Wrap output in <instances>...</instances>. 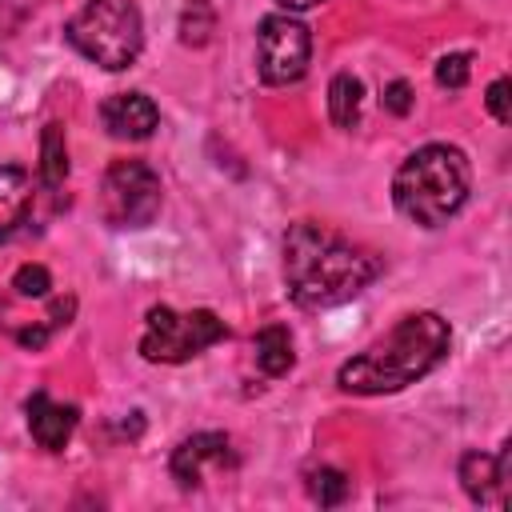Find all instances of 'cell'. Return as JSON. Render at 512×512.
I'll use <instances>...</instances> for the list:
<instances>
[{"label": "cell", "instance_id": "9a60e30c", "mask_svg": "<svg viewBox=\"0 0 512 512\" xmlns=\"http://www.w3.org/2000/svg\"><path fill=\"white\" fill-rule=\"evenodd\" d=\"M68 176V140H64V124H44V136H40V180L48 188L64 184Z\"/></svg>", "mask_w": 512, "mask_h": 512}, {"label": "cell", "instance_id": "8992f818", "mask_svg": "<svg viewBox=\"0 0 512 512\" xmlns=\"http://www.w3.org/2000/svg\"><path fill=\"white\" fill-rule=\"evenodd\" d=\"M164 204V188L152 164L116 160L100 184V212L112 228H148Z\"/></svg>", "mask_w": 512, "mask_h": 512}, {"label": "cell", "instance_id": "8fae6325", "mask_svg": "<svg viewBox=\"0 0 512 512\" xmlns=\"http://www.w3.org/2000/svg\"><path fill=\"white\" fill-rule=\"evenodd\" d=\"M24 412H28L32 440L40 448H48V452H60L72 440V432H76V408L72 404H56L48 392H32Z\"/></svg>", "mask_w": 512, "mask_h": 512}, {"label": "cell", "instance_id": "7a4b0ae2", "mask_svg": "<svg viewBox=\"0 0 512 512\" xmlns=\"http://www.w3.org/2000/svg\"><path fill=\"white\" fill-rule=\"evenodd\" d=\"M448 320L436 312H412L404 316L388 336L356 352L352 360L340 364L336 384L352 396H388L400 392L416 380H424L448 352Z\"/></svg>", "mask_w": 512, "mask_h": 512}, {"label": "cell", "instance_id": "9c48e42d", "mask_svg": "<svg viewBox=\"0 0 512 512\" xmlns=\"http://www.w3.org/2000/svg\"><path fill=\"white\" fill-rule=\"evenodd\" d=\"M508 472H512V444L500 448V456H488V452H464L460 456V488L468 492V500L476 504H488V508H504L508 500Z\"/></svg>", "mask_w": 512, "mask_h": 512}, {"label": "cell", "instance_id": "7c38bea8", "mask_svg": "<svg viewBox=\"0 0 512 512\" xmlns=\"http://www.w3.org/2000/svg\"><path fill=\"white\" fill-rule=\"evenodd\" d=\"M32 176L20 164L0 168V240H8L32 212Z\"/></svg>", "mask_w": 512, "mask_h": 512}, {"label": "cell", "instance_id": "5b68a950", "mask_svg": "<svg viewBox=\"0 0 512 512\" xmlns=\"http://www.w3.org/2000/svg\"><path fill=\"white\" fill-rule=\"evenodd\" d=\"M224 336H228V328L212 308L176 312V308L160 304V308H152L144 316L140 356L152 360V364H184V360L200 356L204 348L220 344Z\"/></svg>", "mask_w": 512, "mask_h": 512}, {"label": "cell", "instance_id": "277c9868", "mask_svg": "<svg viewBox=\"0 0 512 512\" xmlns=\"http://www.w3.org/2000/svg\"><path fill=\"white\" fill-rule=\"evenodd\" d=\"M64 36L92 64L120 72V68L136 64V56L144 48V20L132 0H88L64 24Z\"/></svg>", "mask_w": 512, "mask_h": 512}, {"label": "cell", "instance_id": "2e32d148", "mask_svg": "<svg viewBox=\"0 0 512 512\" xmlns=\"http://www.w3.org/2000/svg\"><path fill=\"white\" fill-rule=\"evenodd\" d=\"M176 32H180V44L204 48V44L212 40V32H216V8H212L208 0H188V4L180 8Z\"/></svg>", "mask_w": 512, "mask_h": 512}, {"label": "cell", "instance_id": "d6986e66", "mask_svg": "<svg viewBox=\"0 0 512 512\" xmlns=\"http://www.w3.org/2000/svg\"><path fill=\"white\" fill-rule=\"evenodd\" d=\"M468 76H472V56L468 52H448V56H440L436 60V84L440 88H464L468 84Z\"/></svg>", "mask_w": 512, "mask_h": 512}, {"label": "cell", "instance_id": "6da1fadb", "mask_svg": "<svg viewBox=\"0 0 512 512\" xmlns=\"http://www.w3.org/2000/svg\"><path fill=\"white\" fill-rule=\"evenodd\" d=\"M380 276V256L340 232L300 220L284 236V284L300 308H332L360 296Z\"/></svg>", "mask_w": 512, "mask_h": 512}, {"label": "cell", "instance_id": "44dd1931", "mask_svg": "<svg viewBox=\"0 0 512 512\" xmlns=\"http://www.w3.org/2000/svg\"><path fill=\"white\" fill-rule=\"evenodd\" d=\"M380 104H384L388 112H396V116H404V112L412 108V88H408V80H392V84L384 88V96H380Z\"/></svg>", "mask_w": 512, "mask_h": 512}, {"label": "cell", "instance_id": "5bb4252c", "mask_svg": "<svg viewBox=\"0 0 512 512\" xmlns=\"http://www.w3.org/2000/svg\"><path fill=\"white\" fill-rule=\"evenodd\" d=\"M360 100H364V84L352 72H336L328 84V116L336 128H356L360 120Z\"/></svg>", "mask_w": 512, "mask_h": 512}, {"label": "cell", "instance_id": "ba28073f", "mask_svg": "<svg viewBox=\"0 0 512 512\" xmlns=\"http://www.w3.org/2000/svg\"><path fill=\"white\" fill-rule=\"evenodd\" d=\"M168 468H172V480L180 488H200L208 468H220V472L236 468V448H232V440L224 432H196V436L176 444Z\"/></svg>", "mask_w": 512, "mask_h": 512}, {"label": "cell", "instance_id": "3957f363", "mask_svg": "<svg viewBox=\"0 0 512 512\" xmlns=\"http://www.w3.org/2000/svg\"><path fill=\"white\" fill-rule=\"evenodd\" d=\"M472 192V164L456 144H424L416 148L392 176V200L400 216L420 228L448 224Z\"/></svg>", "mask_w": 512, "mask_h": 512}, {"label": "cell", "instance_id": "52a82bcc", "mask_svg": "<svg viewBox=\"0 0 512 512\" xmlns=\"http://www.w3.org/2000/svg\"><path fill=\"white\" fill-rule=\"evenodd\" d=\"M308 60H312V36L296 16L272 12V16L260 20V28H256V72H260L264 84H272V88L296 84L308 72Z\"/></svg>", "mask_w": 512, "mask_h": 512}, {"label": "cell", "instance_id": "4fadbf2b", "mask_svg": "<svg viewBox=\"0 0 512 512\" xmlns=\"http://www.w3.org/2000/svg\"><path fill=\"white\" fill-rule=\"evenodd\" d=\"M292 364H296L292 332H288L284 324L260 328V336H256V368H260L264 376H284Z\"/></svg>", "mask_w": 512, "mask_h": 512}, {"label": "cell", "instance_id": "7402d4cb", "mask_svg": "<svg viewBox=\"0 0 512 512\" xmlns=\"http://www.w3.org/2000/svg\"><path fill=\"white\" fill-rule=\"evenodd\" d=\"M284 12H304V8H316L320 0H276Z\"/></svg>", "mask_w": 512, "mask_h": 512}, {"label": "cell", "instance_id": "30bf717a", "mask_svg": "<svg viewBox=\"0 0 512 512\" xmlns=\"http://www.w3.org/2000/svg\"><path fill=\"white\" fill-rule=\"evenodd\" d=\"M100 120L116 140H148L160 124V108L144 92H116L100 104Z\"/></svg>", "mask_w": 512, "mask_h": 512}, {"label": "cell", "instance_id": "ac0fdd59", "mask_svg": "<svg viewBox=\"0 0 512 512\" xmlns=\"http://www.w3.org/2000/svg\"><path fill=\"white\" fill-rule=\"evenodd\" d=\"M8 288H12V296H20V300H44V296L52 292V276H48L44 264H20Z\"/></svg>", "mask_w": 512, "mask_h": 512}, {"label": "cell", "instance_id": "ffe728a7", "mask_svg": "<svg viewBox=\"0 0 512 512\" xmlns=\"http://www.w3.org/2000/svg\"><path fill=\"white\" fill-rule=\"evenodd\" d=\"M488 112L500 120V124H508L512 120V80L508 76H496L492 84H488Z\"/></svg>", "mask_w": 512, "mask_h": 512}, {"label": "cell", "instance_id": "e0dca14e", "mask_svg": "<svg viewBox=\"0 0 512 512\" xmlns=\"http://www.w3.org/2000/svg\"><path fill=\"white\" fill-rule=\"evenodd\" d=\"M348 492H352V484H348V476H344L340 468H312V472H308V496H312L320 508L344 504Z\"/></svg>", "mask_w": 512, "mask_h": 512}]
</instances>
